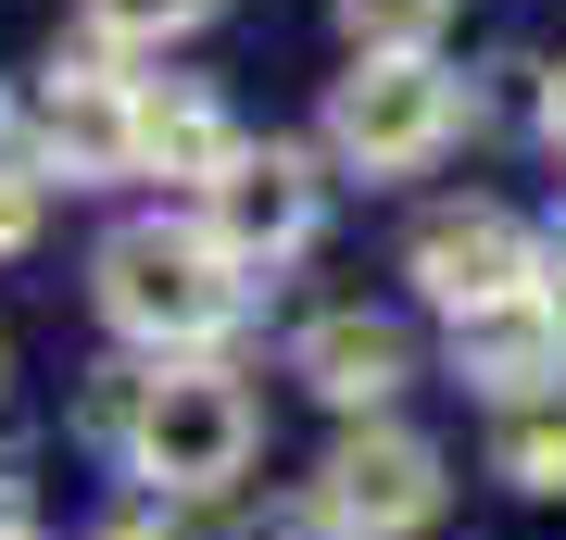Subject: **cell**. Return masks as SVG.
Here are the masks:
<instances>
[{
	"instance_id": "cell-1",
	"label": "cell",
	"mask_w": 566,
	"mask_h": 540,
	"mask_svg": "<svg viewBox=\"0 0 566 540\" xmlns=\"http://www.w3.org/2000/svg\"><path fill=\"white\" fill-rule=\"evenodd\" d=\"M102 315L126 340L202 352L227 315H240V264H227L202 226H114L102 240Z\"/></svg>"
},
{
	"instance_id": "cell-2",
	"label": "cell",
	"mask_w": 566,
	"mask_h": 540,
	"mask_svg": "<svg viewBox=\"0 0 566 540\" xmlns=\"http://www.w3.org/2000/svg\"><path fill=\"white\" fill-rule=\"evenodd\" d=\"M453 126H465V88L441 76V51H416V63H353L340 100H327V151L365 163V177H416L428 151H453Z\"/></svg>"
},
{
	"instance_id": "cell-3",
	"label": "cell",
	"mask_w": 566,
	"mask_h": 540,
	"mask_svg": "<svg viewBox=\"0 0 566 540\" xmlns=\"http://www.w3.org/2000/svg\"><path fill=\"white\" fill-rule=\"evenodd\" d=\"M240 465H252V402H240V378H214V364L151 378V402H139V478H164V490H227Z\"/></svg>"
},
{
	"instance_id": "cell-4",
	"label": "cell",
	"mask_w": 566,
	"mask_h": 540,
	"mask_svg": "<svg viewBox=\"0 0 566 540\" xmlns=\"http://www.w3.org/2000/svg\"><path fill=\"white\" fill-rule=\"evenodd\" d=\"M416 289L441 301V315H504V301L542 289V240H528L516 214H491V201H465V214H428L416 226Z\"/></svg>"
},
{
	"instance_id": "cell-5",
	"label": "cell",
	"mask_w": 566,
	"mask_h": 540,
	"mask_svg": "<svg viewBox=\"0 0 566 540\" xmlns=\"http://www.w3.org/2000/svg\"><path fill=\"white\" fill-rule=\"evenodd\" d=\"M315 502H327V528H353V540H403V528L441 516V453H428L416 427H353V441L327 453Z\"/></svg>"
},
{
	"instance_id": "cell-6",
	"label": "cell",
	"mask_w": 566,
	"mask_h": 540,
	"mask_svg": "<svg viewBox=\"0 0 566 540\" xmlns=\"http://www.w3.org/2000/svg\"><path fill=\"white\" fill-rule=\"evenodd\" d=\"M202 201H214L202 240H214L227 264H290V252L315 240V201H327V189H315V163H303V151H240Z\"/></svg>"
},
{
	"instance_id": "cell-7",
	"label": "cell",
	"mask_w": 566,
	"mask_h": 540,
	"mask_svg": "<svg viewBox=\"0 0 566 540\" xmlns=\"http://www.w3.org/2000/svg\"><path fill=\"white\" fill-rule=\"evenodd\" d=\"M290 364H303V390H315V402H340V415H378V402L416 378V364H403V327H390V315H315Z\"/></svg>"
},
{
	"instance_id": "cell-8",
	"label": "cell",
	"mask_w": 566,
	"mask_h": 540,
	"mask_svg": "<svg viewBox=\"0 0 566 540\" xmlns=\"http://www.w3.org/2000/svg\"><path fill=\"white\" fill-rule=\"evenodd\" d=\"M227 163H240V114H227L214 88H189V76L139 88V177H189V189H214Z\"/></svg>"
},
{
	"instance_id": "cell-9",
	"label": "cell",
	"mask_w": 566,
	"mask_h": 540,
	"mask_svg": "<svg viewBox=\"0 0 566 540\" xmlns=\"http://www.w3.org/2000/svg\"><path fill=\"white\" fill-rule=\"evenodd\" d=\"M51 163H63L76 189H88V177H139V88L76 63V76L51 88Z\"/></svg>"
},
{
	"instance_id": "cell-10",
	"label": "cell",
	"mask_w": 566,
	"mask_h": 540,
	"mask_svg": "<svg viewBox=\"0 0 566 540\" xmlns=\"http://www.w3.org/2000/svg\"><path fill=\"white\" fill-rule=\"evenodd\" d=\"M453 352H465V378H479V390H528V378H554V364H566V327L542 315V289H528V301H504V315H465Z\"/></svg>"
},
{
	"instance_id": "cell-11",
	"label": "cell",
	"mask_w": 566,
	"mask_h": 540,
	"mask_svg": "<svg viewBox=\"0 0 566 540\" xmlns=\"http://www.w3.org/2000/svg\"><path fill=\"white\" fill-rule=\"evenodd\" d=\"M441 13H453V0H340V39L365 63H416L428 39H441Z\"/></svg>"
},
{
	"instance_id": "cell-12",
	"label": "cell",
	"mask_w": 566,
	"mask_h": 540,
	"mask_svg": "<svg viewBox=\"0 0 566 540\" xmlns=\"http://www.w3.org/2000/svg\"><path fill=\"white\" fill-rule=\"evenodd\" d=\"M227 0H88V25H102L114 51H164V39H189V25H214Z\"/></svg>"
},
{
	"instance_id": "cell-13",
	"label": "cell",
	"mask_w": 566,
	"mask_h": 540,
	"mask_svg": "<svg viewBox=\"0 0 566 540\" xmlns=\"http://www.w3.org/2000/svg\"><path fill=\"white\" fill-rule=\"evenodd\" d=\"M504 478L542 490V502L566 490V415H516V427H504Z\"/></svg>"
},
{
	"instance_id": "cell-14",
	"label": "cell",
	"mask_w": 566,
	"mask_h": 540,
	"mask_svg": "<svg viewBox=\"0 0 566 540\" xmlns=\"http://www.w3.org/2000/svg\"><path fill=\"white\" fill-rule=\"evenodd\" d=\"M39 163H0V252H25V240H39Z\"/></svg>"
},
{
	"instance_id": "cell-15",
	"label": "cell",
	"mask_w": 566,
	"mask_h": 540,
	"mask_svg": "<svg viewBox=\"0 0 566 540\" xmlns=\"http://www.w3.org/2000/svg\"><path fill=\"white\" fill-rule=\"evenodd\" d=\"M542 139L566 151V63H554V88H542Z\"/></svg>"
},
{
	"instance_id": "cell-16",
	"label": "cell",
	"mask_w": 566,
	"mask_h": 540,
	"mask_svg": "<svg viewBox=\"0 0 566 540\" xmlns=\"http://www.w3.org/2000/svg\"><path fill=\"white\" fill-rule=\"evenodd\" d=\"M0 540H25V490L13 478H0Z\"/></svg>"
},
{
	"instance_id": "cell-17",
	"label": "cell",
	"mask_w": 566,
	"mask_h": 540,
	"mask_svg": "<svg viewBox=\"0 0 566 540\" xmlns=\"http://www.w3.org/2000/svg\"><path fill=\"white\" fill-rule=\"evenodd\" d=\"M114 540H139V528H114Z\"/></svg>"
}]
</instances>
